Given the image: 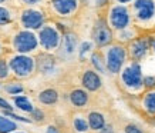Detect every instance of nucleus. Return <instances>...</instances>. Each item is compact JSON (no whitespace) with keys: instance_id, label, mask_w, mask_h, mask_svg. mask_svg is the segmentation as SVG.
<instances>
[{"instance_id":"f257e3e1","label":"nucleus","mask_w":155,"mask_h":133,"mask_svg":"<svg viewBox=\"0 0 155 133\" xmlns=\"http://www.w3.org/2000/svg\"><path fill=\"white\" fill-rule=\"evenodd\" d=\"M120 76V83L128 92L134 95H140L144 92V73H142V66L140 62L128 60L121 72L118 73Z\"/></svg>"},{"instance_id":"f03ea898","label":"nucleus","mask_w":155,"mask_h":133,"mask_svg":"<svg viewBox=\"0 0 155 133\" xmlns=\"http://www.w3.org/2000/svg\"><path fill=\"white\" fill-rule=\"evenodd\" d=\"M103 52L104 62H105V67L110 75H118L124 65L128 62V53H127V46L122 43H111L105 46Z\"/></svg>"},{"instance_id":"7ed1b4c3","label":"nucleus","mask_w":155,"mask_h":133,"mask_svg":"<svg viewBox=\"0 0 155 133\" xmlns=\"http://www.w3.org/2000/svg\"><path fill=\"white\" fill-rule=\"evenodd\" d=\"M107 22L110 24V27L115 32H120L122 29L130 27L132 26V14L131 10L128 7V5H118L114 3L110 10H108V16H107Z\"/></svg>"},{"instance_id":"20e7f679","label":"nucleus","mask_w":155,"mask_h":133,"mask_svg":"<svg viewBox=\"0 0 155 133\" xmlns=\"http://www.w3.org/2000/svg\"><path fill=\"white\" fill-rule=\"evenodd\" d=\"M152 40L154 39L151 36H140V34L135 39H132L131 42L125 44L127 46L128 59L141 63L150 54L151 47H152Z\"/></svg>"},{"instance_id":"39448f33","label":"nucleus","mask_w":155,"mask_h":133,"mask_svg":"<svg viewBox=\"0 0 155 133\" xmlns=\"http://www.w3.org/2000/svg\"><path fill=\"white\" fill-rule=\"evenodd\" d=\"M132 20L137 23H150L155 19V0H132L131 3Z\"/></svg>"},{"instance_id":"423d86ee","label":"nucleus","mask_w":155,"mask_h":133,"mask_svg":"<svg viewBox=\"0 0 155 133\" xmlns=\"http://www.w3.org/2000/svg\"><path fill=\"white\" fill-rule=\"evenodd\" d=\"M9 67L17 77H28L36 70V60L24 53H19L9 60Z\"/></svg>"},{"instance_id":"0eeeda50","label":"nucleus","mask_w":155,"mask_h":133,"mask_svg":"<svg viewBox=\"0 0 155 133\" xmlns=\"http://www.w3.org/2000/svg\"><path fill=\"white\" fill-rule=\"evenodd\" d=\"M38 43L46 52H53L58 49L61 42V34L58 29H56L51 24H43L38 32Z\"/></svg>"},{"instance_id":"6e6552de","label":"nucleus","mask_w":155,"mask_h":133,"mask_svg":"<svg viewBox=\"0 0 155 133\" xmlns=\"http://www.w3.org/2000/svg\"><path fill=\"white\" fill-rule=\"evenodd\" d=\"M115 39V33L114 30L110 27L107 19H98L94 23L93 27V42L95 46L98 47H105L108 44H111Z\"/></svg>"},{"instance_id":"1a4fd4ad","label":"nucleus","mask_w":155,"mask_h":133,"mask_svg":"<svg viewBox=\"0 0 155 133\" xmlns=\"http://www.w3.org/2000/svg\"><path fill=\"white\" fill-rule=\"evenodd\" d=\"M13 46H14V50H17L19 53L27 54V53L37 49L38 39L31 30L26 29V30H21L19 33H16V36L13 39Z\"/></svg>"},{"instance_id":"9d476101","label":"nucleus","mask_w":155,"mask_h":133,"mask_svg":"<svg viewBox=\"0 0 155 133\" xmlns=\"http://www.w3.org/2000/svg\"><path fill=\"white\" fill-rule=\"evenodd\" d=\"M21 24L27 30H36L44 24V14L40 10L36 9H26L21 12Z\"/></svg>"},{"instance_id":"9b49d317","label":"nucleus","mask_w":155,"mask_h":133,"mask_svg":"<svg viewBox=\"0 0 155 133\" xmlns=\"http://www.w3.org/2000/svg\"><path fill=\"white\" fill-rule=\"evenodd\" d=\"M80 0H50L53 10L61 17H68L77 12Z\"/></svg>"},{"instance_id":"f8f14e48","label":"nucleus","mask_w":155,"mask_h":133,"mask_svg":"<svg viewBox=\"0 0 155 133\" xmlns=\"http://www.w3.org/2000/svg\"><path fill=\"white\" fill-rule=\"evenodd\" d=\"M81 85L84 86L85 90L88 92H97L101 89L103 86V80H101V76L100 73L94 70V69H88L83 73V77H81Z\"/></svg>"},{"instance_id":"ddd939ff","label":"nucleus","mask_w":155,"mask_h":133,"mask_svg":"<svg viewBox=\"0 0 155 133\" xmlns=\"http://www.w3.org/2000/svg\"><path fill=\"white\" fill-rule=\"evenodd\" d=\"M77 47H78V39H77V36L74 33H66L61 37L58 49L61 50L63 56H66V57L73 56L77 52Z\"/></svg>"},{"instance_id":"4468645a","label":"nucleus","mask_w":155,"mask_h":133,"mask_svg":"<svg viewBox=\"0 0 155 133\" xmlns=\"http://www.w3.org/2000/svg\"><path fill=\"white\" fill-rule=\"evenodd\" d=\"M141 107L148 116L155 117V89L144 90L141 96Z\"/></svg>"},{"instance_id":"2eb2a0df","label":"nucleus","mask_w":155,"mask_h":133,"mask_svg":"<svg viewBox=\"0 0 155 133\" xmlns=\"http://www.w3.org/2000/svg\"><path fill=\"white\" fill-rule=\"evenodd\" d=\"M36 66H38V70L43 75H51L56 72V60H54V57L48 56V54H41L38 57V62L36 63Z\"/></svg>"},{"instance_id":"dca6fc26","label":"nucleus","mask_w":155,"mask_h":133,"mask_svg":"<svg viewBox=\"0 0 155 133\" xmlns=\"http://www.w3.org/2000/svg\"><path fill=\"white\" fill-rule=\"evenodd\" d=\"M87 122H88V128L93 132H100L104 128L105 122V116L100 112H90L87 116Z\"/></svg>"},{"instance_id":"f3484780","label":"nucleus","mask_w":155,"mask_h":133,"mask_svg":"<svg viewBox=\"0 0 155 133\" xmlns=\"http://www.w3.org/2000/svg\"><path fill=\"white\" fill-rule=\"evenodd\" d=\"M70 102L75 107H84L88 103V93L84 89H75L70 93Z\"/></svg>"},{"instance_id":"a211bd4d","label":"nucleus","mask_w":155,"mask_h":133,"mask_svg":"<svg viewBox=\"0 0 155 133\" xmlns=\"http://www.w3.org/2000/svg\"><path fill=\"white\" fill-rule=\"evenodd\" d=\"M90 62L93 65V69H94L97 73H107V67H105V62H104V56L103 52H93L91 56H90Z\"/></svg>"},{"instance_id":"6ab92c4d","label":"nucleus","mask_w":155,"mask_h":133,"mask_svg":"<svg viewBox=\"0 0 155 133\" xmlns=\"http://www.w3.org/2000/svg\"><path fill=\"white\" fill-rule=\"evenodd\" d=\"M117 33V39L118 43H122V44H127L138 36V30H137L134 26H130V27H125L120 30V32H115Z\"/></svg>"},{"instance_id":"aec40b11","label":"nucleus","mask_w":155,"mask_h":133,"mask_svg":"<svg viewBox=\"0 0 155 133\" xmlns=\"http://www.w3.org/2000/svg\"><path fill=\"white\" fill-rule=\"evenodd\" d=\"M38 100H40V103L43 105H54L57 103V100H58V93H57L54 89H46V90H43L38 93Z\"/></svg>"},{"instance_id":"412c9836","label":"nucleus","mask_w":155,"mask_h":133,"mask_svg":"<svg viewBox=\"0 0 155 133\" xmlns=\"http://www.w3.org/2000/svg\"><path fill=\"white\" fill-rule=\"evenodd\" d=\"M13 103H14V107L23 110V112H27V113H31L34 109L33 103L30 102V99H28L27 96H14Z\"/></svg>"},{"instance_id":"4be33fe9","label":"nucleus","mask_w":155,"mask_h":133,"mask_svg":"<svg viewBox=\"0 0 155 133\" xmlns=\"http://www.w3.org/2000/svg\"><path fill=\"white\" fill-rule=\"evenodd\" d=\"M17 123L13 119H9L7 116L0 114V133H12L17 130Z\"/></svg>"},{"instance_id":"5701e85b","label":"nucleus","mask_w":155,"mask_h":133,"mask_svg":"<svg viewBox=\"0 0 155 133\" xmlns=\"http://www.w3.org/2000/svg\"><path fill=\"white\" fill-rule=\"evenodd\" d=\"M73 128L75 129V132H78V133H87L90 130L87 117H83V116H75L74 119H73Z\"/></svg>"},{"instance_id":"b1692460","label":"nucleus","mask_w":155,"mask_h":133,"mask_svg":"<svg viewBox=\"0 0 155 133\" xmlns=\"http://www.w3.org/2000/svg\"><path fill=\"white\" fill-rule=\"evenodd\" d=\"M80 59L81 60H85V59H90V56H91V53L94 52L93 50V43L91 42H84L83 44H81L80 47Z\"/></svg>"},{"instance_id":"393cba45","label":"nucleus","mask_w":155,"mask_h":133,"mask_svg":"<svg viewBox=\"0 0 155 133\" xmlns=\"http://www.w3.org/2000/svg\"><path fill=\"white\" fill-rule=\"evenodd\" d=\"M12 22V13L7 7H3L0 6V26H5V24H9Z\"/></svg>"},{"instance_id":"a878e982","label":"nucleus","mask_w":155,"mask_h":133,"mask_svg":"<svg viewBox=\"0 0 155 133\" xmlns=\"http://www.w3.org/2000/svg\"><path fill=\"white\" fill-rule=\"evenodd\" d=\"M6 92L9 93V95H19V93H21V92L24 90L23 86L20 85L19 82H13V83H9V85L5 86Z\"/></svg>"},{"instance_id":"bb28decb","label":"nucleus","mask_w":155,"mask_h":133,"mask_svg":"<svg viewBox=\"0 0 155 133\" xmlns=\"http://www.w3.org/2000/svg\"><path fill=\"white\" fill-rule=\"evenodd\" d=\"M9 73H10L9 63L6 62V60H0V80L7 79V77H9Z\"/></svg>"},{"instance_id":"cd10ccee","label":"nucleus","mask_w":155,"mask_h":133,"mask_svg":"<svg viewBox=\"0 0 155 133\" xmlns=\"http://www.w3.org/2000/svg\"><path fill=\"white\" fill-rule=\"evenodd\" d=\"M124 133H145V130L135 123H128L124 128Z\"/></svg>"},{"instance_id":"c85d7f7f","label":"nucleus","mask_w":155,"mask_h":133,"mask_svg":"<svg viewBox=\"0 0 155 133\" xmlns=\"http://www.w3.org/2000/svg\"><path fill=\"white\" fill-rule=\"evenodd\" d=\"M144 90H151L155 89V77L154 76H144Z\"/></svg>"},{"instance_id":"c756f323","label":"nucleus","mask_w":155,"mask_h":133,"mask_svg":"<svg viewBox=\"0 0 155 133\" xmlns=\"http://www.w3.org/2000/svg\"><path fill=\"white\" fill-rule=\"evenodd\" d=\"M31 116H33L34 120H37V122H41V120L44 119V113H43L40 109H33V112H31Z\"/></svg>"},{"instance_id":"7c9ffc66","label":"nucleus","mask_w":155,"mask_h":133,"mask_svg":"<svg viewBox=\"0 0 155 133\" xmlns=\"http://www.w3.org/2000/svg\"><path fill=\"white\" fill-rule=\"evenodd\" d=\"M0 107L5 109V110H13V106L10 105L6 99H2V97H0Z\"/></svg>"},{"instance_id":"2f4dec72","label":"nucleus","mask_w":155,"mask_h":133,"mask_svg":"<svg viewBox=\"0 0 155 133\" xmlns=\"http://www.w3.org/2000/svg\"><path fill=\"white\" fill-rule=\"evenodd\" d=\"M100 133H115V130H114V126L113 124H104V128L100 130Z\"/></svg>"},{"instance_id":"473e14b6","label":"nucleus","mask_w":155,"mask_h":133,"mask_svg":"<svg viewBox=\"0 0 155 133\" xmlns=\"http://www.w3.org/2000/svg\"><path fill=\"white\" fill-rule=\"evenodd\" d=\"M21 2L27 6H36V5H40L43 0H21Z\"/></svg>"},{"instance_id":"72a5a7b5","label":"nucleus","mask_w":155,"mask_h":133,"mask_svg":"<svg viewBox=\"0 0 155 133\" xmlns=\"http://www.w3.org/2000/svg\"><path fill=\"white\" fill-rule=\"evenodd\" d=\"M108 2H110V0H94V3L97 7H104V6H107Z\"/></svg>"},{"instance_id":"f704fd0d","label":"nucleus","mask_w":155,"mask_h":133,"mask_svg":"<svg viewBox=\"0 0 155 133\" xmlns=\"http://www.w3.org/2000/svg\"><path fill=\"white\" fill-rule=\"evenodd\" d=\"M46 133H60V130H58L56 126H48L47 130H46Z\"/></svg>"},{"instance_id":"c9c22d12","label":"nucleus","mask_w":155,"mask_h":133,"mask_svg":"<svg viewBox=\"0 0 155 133\" xmlns=\"http://www.w3.org/2000/svg\"><path fill=\"white\" fill-rule=\"evenodd\" d=\"M115 3H118V5H130L132 0H114Z\"/></svg>"},{"instance_id":"e433bc0d","label":"nucleus","mask_w":155,"mask_h":133,"mask_svg":"<svg viewBox=\"0 0 155 133\" xmlns=\"http://www.w3.org/2000/svg\"><path fill=\"white\" fill-rule=\"evenodd\" d=\"M151 50H152V52H154V54H155V39L152 40V47H151Z\"/></svg>"},{"instance_id":"4c0bfd02","label":"nucleus","mask_w":155,"mask_h":133,"mask_svg":"<svg viewBox=\"0 0 155 133\" xmlns=\"http://www.w3.org/2000/svg\"><path fill=\"white\" fill-rule=\"evenodd\" d=\"M7 0H0V5H3V3H6Z\"/></svg>"},{"instance_id":"58836bf2","label":"nucleus","mask_w":155,"mask_h":133,"mask_svg":"<svg viewBox=\"0 0 155 133\" xmlns=\"http://www.w3.org/2000/svg\"><path fill=\"white\" fill-rule=\"evenodd\" d=\"M12 133H26V132H19V130H14V132H12Z\"/></svg>"},{"instance_id":"ea45409f","label":"nucleus","mask_w":155,"mask_h":133,"mask_svg":"<svg viewBox=\"0 0 155 133\" xmlns=\"http://www.w3.org/2000/svg\"><path fill=\"white\" fill-rule=\"evenodd\" d=\"M0 53H2V44H0Z\"/></svg>"}]
</instances>
